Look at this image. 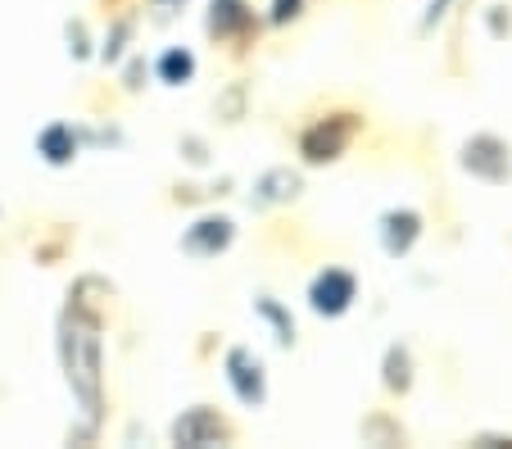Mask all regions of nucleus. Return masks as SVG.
<instances>
[{"mask_svg": "<svg viewBox=\"0 0 512 449\" xmlns=\"http://www.w3.org/2000/svg\"><path fill=\"white\" fill-rule=\"evenodd\" d=\"M413 363H408V350L404 345H390V354H386V386L390 391H408L413 386Z\"/></svg>", "mask_w": 512, "mask_h": 449, "instance_id": "nucleus-11", "label": "nucleus"}, {"mask_svg": "<svg viewBox=\"0 0 512 449\" xmlns=\"http://www.w3.org/2000/svg\"><path fill=\"white\" fill-rule=\"evenodd\" d=\"M245 19V0H213V19H209V32H218V37H227V32H236V23Z\"/></svg>", "mask_w": 512, "mask_h": 449, "instance_id": "nucleus-12", "label": "nucleus"}, {"mask_svg": "<svg viewBox=\"0 0 512 449\" xmlns=\"http://www.w3.org/2000/svg\"><path fill=\"white\" fill-rule=\"evenodd\" d=\"M259 313H263V318H272V327H277V341H281V345L295 341V327L286 323V313H281L272 300H259Z\"/></svg>", "mask_w": 512, "mask_h": 449, "instance_id": "nucleus-13", "label": "nucleus"}, {"mask_svg": "<svg viewBox=\"0 0 512 449\" xmlns=\"http://www.w3.org/2000/svg\"><path fill=\"white\" fill-rule=\"evenodd\" d=\"M354 132H358V118L354 114L322 118V123H313L309 132L300 137V155L309 159V164H331V159L345 155V146L354 141Z\"/></svg>", "mask_w": 512, "mask_h": 449, "instance_id": "nucleus-2", "label": "nucleus"}, {"mask_svg": "<svg viewBox=\"0 0 512 449\" xmlns=\"http://www.w3.org/2000/svg\"><path fill=\"white\" fill-rule=\"evenodd\" d=\"M232 236H236L232 218H200V223L182 236V245L191 254H200V259H213L218 250H227V245H232Z\"/></svg>", "mask_w": 512, "mask_h": 449, "instance_id": "nucleus-7", "label": "nucleus"}, {"mask_svg": "<svg viewBox=\"0 0 512 449\" xmlns=\"http://www.w3.org/2000/svg\"><path fill=\"white\" fill-rule=\"evenodd\" d=\"M354 300H358V282H354V273H345V268H327V273H318L309 282V304H313V313H322V318L349 313Z\"/></svg>", "mask_w": 512, "mask_h": 449, "instance_id": "nucleus-3", "label": "nucleus"}, {"mask_svg": "<svg viewBox=\"0 0 512 449\" xmlns=\"http://www.w3.org/2000/svg\"><path fill=\"white\" fill-rule=\"evenodd\" d=\"M37 150L46 155V164H68V159L78 155V137H73L68 123H50L37 137Z\"/></svg>", "mask_w": 512, "mask_h": 449, "instance_id": "nucleus-9", "label": "nucleus"}, {"mask_svg": "<svg viewBox=\"0 0 512 449\" xmlns=\"http://www.w3.org/2000/svg\"><path fill=\"white\" fill-rule=\"evenodd\" d=\"M195 73V55L191 50H164V59H159V82H168V87H182V82H191Z\"/></svg>", "mask_w": 512, "mask_h": 449, "instance_id": "nucleus-10", "label": "nucleus"}, {"mask_svg": "<svg viewBox=\"0 0 512 449\" xmlns=\"http://www.w3.org/2000/svg\"><path fill=\"white\" fill-rule=\"evenodd\" d=\"M300 5L304 0H277V5H272V23H290L295 14H300Z\"/></svg>", "mask_w": 512, "mask_h": 449, "instance_id": "nucleus-14", "label": "nucleus"}, {"mask_svg": "<svg viewBox=\"0 0 512 449\" xmlns=\"http://www.w3.org/2000/svg\"><path fill=\"white\" fill-rule=\"evenodd\" d=\"M227 381L241 404H263L268 400V381H263V363L250 350H232L227 354Z\"/></svg>", "mask_w": 512, "mask_h": 449, "instance_id": "nucleus-6", "label": "nucleus"}, {"mask_svg": "<svg viewBox=\"0 0 512 449\" xmlns=\"http://www.w3.org/2000/svg\"><path fill=\"white\" fill-rule=\"evenodd\" d=\"M463 168L472 177H485V182H503L512 173V159H508V146L499 137H472L463 146Z\"/></svg>", "mask_w": 512, "mask_h": 449, "instance_id": "nucleus-5", "label": "nucleus"}, {"mask_svg": "<svg viewBox=\"0 0 512 449\" xmlns=\"http://www.w3.org/2000/svg\"><path fill=\"white\" fill-rule=\"evenodd\" d=\"M64 368H68V386L82 395L91 418H100V336H96V318L82 304L64 313Z\"/></svg>", "mask_w": 512, "mask_h": 449, "instance_id": "nucleus-1", "label": "nucleus"}, {"mask_svg": "<svg viewBox=\"0 0 512 449\" xmlns=\"http://www.w3.org/2000/svg\"><path fill=\"white\" fill-rule=\"evenodd\" d=\"M445 5H449V0H431V10H426L422 28H431V23H435V19H440V14H445Z\"/></svg>", "mask_w": 512, "mask_h": 449, "instance_id": "nucleus-15", "label": "nucleus"}, {"mask_svg": "<svg viewBox=\"0 0 512 449\" xmlns=\"http://www.w3.org/2000/svg\"><path fill=\"white\" fill-rule=\"evenodd\" d=\"M173 445H191V449H204V445H218V440H227V422L218 418V413L209 409V404H195V409H186L182 418L173 422Z\"/></svg>", "mask_w": 512, "mask_h": 449, "instance_id": "nucleus-4", "label": "nucleus"}, {"mask_svg": "<svg viewBox=\"0 0 512 449\" xmlns=\"http://www.w3.org/2000/svg\"><path fill=\"white\" fill-rule=\"evenodd\" d=\"M422 236V218L413 214V209H395V214L381 218V245H386V254H408L413 250V241Z\"/></svg>", "mask_w": 512, "mask_h": 449, "instance_id": "nucleus-8", "label": "nucleus"}]
</instances>
